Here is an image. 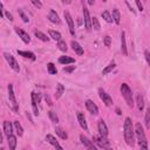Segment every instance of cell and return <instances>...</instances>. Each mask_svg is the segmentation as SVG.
I'll return each instance as SVG.
<instances>
[{"label":"cell","mask_w":150,"mask_h":150,"mask_svg":"<svg viewBox=\"0 0 150 150\" xmlns=\"http://www.w3.org/2000/svg\"><path fill=\"white\" fill-rule=\"evenodd\" d=\"M116 112H117V115H121V114H122V112H121V110H120V109H116Z\"/></svg>","instance_id":"cell-50"},{"label":"cell","mask_w":150,"mask_h":150,"mask_svg":"<svg viewBox=\"0 0 150 150\" xmlns=\"http://www.w3.org/2000/svg\"><path fill=\"white\" fill-rule=\"evenodd\" d=\"M15 32H16V34L19 35V38L25 42V44H29L31 42V38H29V35L25 32V31H22V29H20L19 27H15Z\"/></svg>","instance_id":"cell-14"},{"label":"cell","mask_w":150,"mask_h":150,"mask_svg":"<svg viewBox=\"0 0 150 150\" xmlns=\"http://www.w3.org/2000/svg\"><path fill=\"white\" fill-rule=\"evenodd\" d=\"M48 33H49V36L52 38L53 40H55V41H60V40H62V39H61L62 36H61V34H60L59 32H56V31H53V29H50Z\"/></svg>","instance_id":"cell-28"},{"label":"cell","mask_w":150,"mask_h":150,"mask_svg":"<svg viewBox=\"0 0 150 150\" xmlns=\"http://www.w3.org/2000/svg\"><path fill=\"white\" fill-rule=\"evenodd\" d=\"M18 54L20 55V56H24V58H26V59H31L32 61H35V55H34V53H32V52H26V50H18Z\"/></svg>","instance_id":"cell-20"},{"label":"cell","mask_w":150,"mask_h":150,"mask_svg":"<svg viewBox=\"0 0 150 150\" xmlns=\"http://www.w3.org/2000/svg\"><path fill=\"white\" fill-rule=\"evenodd\" d=\"M136 104L140 111H142L144 109V97L142 96V94H137L136 96Z\"/></svg>","instance_id":"cell-23"},{"label":"cell","mask_w":150,"mask_h":150,"mask_svg":"<svg viewBox=\"0 0 150 150\" xmlns=\"http://www.w3.org/2000/svg\"><path fill=\"white\" fill-rule=\"evenodd\" d=\"M46 141H47L49 144H52L53 147H55V148H58V149H62V147L59 144V142L56 141V138H55L53 135H50V134H48V135L46 136Z\"/></svg>","instance_id":"cell-18"},{"label":"cell","mask_w":150,"mask_h":150,"mask_svg":"<svg viewBox=\"0 0 150 150\" xmlns=\"http://www.w3.org/2000/svg\"><path fill=\"white\" fill-rule=\"evenodd\" d=\"M0 143H3V133H1V130H0Z\"/></svg>","instance_id":"cell-49"},{"label":"cell","mask_w":150,"mask_h":150,"mask_svg":"<svg viewBox=\"0 0 150 150\" xmlns=\"http://www.w3.org/2000/svg\"><path fill=\"white\" fill-rule=\"evenodd\" d=\"M45 100H46V102L48 103V106H53V103H52V101H50V99H49L48 95H45Z\"/></svg>","instance_id":"cell-45"},{"label":"cell","mask_w":150,"mask_h":150,"mask_svg":"<svg viewBox=\"0 0 150 150\" xmlns=\"http://www.w3.org/2000/svg\"><path fill=\"white\" fill-rule=\"evenodd\" d=\"M7 141H8V147L11 150H14L16 148V137L14 135H10L7 136Z\"/></svg>","instance_id":"cell-27"},{"label":"cell","mask_w":150,"mask_h":150,"mask_svg":"<svg viewBox=\"0 0 150 150\" xmlns=\"http://www.w3.org/2000/svg\"><path fill=\"white\" fill-rule=\"evenodd\" d=\"M93 142L96 143L97 147L101 148V149H110L109 141L106 140V137H102V136H94V137H93Z\"/></svg>","instance_id":"cell-6"},{"label":"cell","mask_w":150,"mask_h":150,"mask_svg":"<svg viewBox=\"0 0 150 150\" xmlns=\"http://www.w3.org/2000/svg\"><path fill=\"white\" fill-rule=\"evenodd\" d=\"M110 44H111V38H110L109 35L104 36V46L109 47V46H110Z\"/></svg>","instance_id":"cell-41"},{"label":"cell","mask_w":150,"mask_h":150,"mask_svg":"<svg viewBox=\"0 0 150 150\" xmlns=\"http://www.w3.org/2000/svg\"><path fill=\"white\" fill-rule=\"evenodd\" d=\"M4 133H5L6 136L12 135V133H13V125H12V123L10 121L4 122Z\"/></svg>","instance_id":"cell-19"},{"label":"cell","mask_w":150,"mask_h":150,"mask_svg":"<svg viewBox=\"0 0 150 150\" xmlns=\"http://www.w3.org/2000/svg\"><path fill=\"white\" fill-rule=\"evenodd\" d=\"M88 4H89L90 6H93L94 4H95V0H88Z\"/></svg>","instance_id":"cell-48"},{"label":"cell","mask_w":150,"mask_h":150,"mask_svg":"<svg viewBox=\"0 0 150 150\" xmlns=\"http://www.w3.org/2000/svg\"><path fill=\"white\" fill-rule=\"evenodd\" d=\"M55 131H56V135L60 136V138H62V140H67V138H68V134L66 133V131H65L62 128L58 127V128L55 129Z\"/></svg>","instance_id":"cell-29"},{"label":"cell","mask_w":150,"mask_h":150,"mask_svg":"<svg viewBox=\"0 0 150 150\" xmlns=\"http://www.w3.org/2000/svg\"><path fill=\"white\" fill-rule=\"evenodd\" d=\"M34 35H35V36H36L39 40H41V41H44V42L49 41V38H47V35H46V34H44L42 32L38 31V29H35V31H34Z\"/></svg>","instance_id":"cell-26"},{"label":"cell","mask_w":150,"mask_h":150,"mask_svg":"<svg viewBox=\"0 0 150 150\" xmlns=\"http://www.w3.org/2000/svg\"><path fill=\"white\" fill-rule=\"evenodd\" d=\"M121 50L124 55H128V50H127V42H125V33L122 32L121 34Z\"/></svg>","instance_id":"cell-22"},{"label":"cell","mask_w":150,"mask_h":150,"mask_svg":"<svg viewBox=\"0 0 150 150\" xmlns=\"http://www.w3.org/2000/svg\"><path fill=\"white\" fill-rule=\"evenodd\" d=\"M63 91H65V86L62 83H58V86H56V91H55V99L59 100L62 96Z\"/></svg>","instance_id":"cell-24"},{"label":"cell","mask_w":150,"mask_h":150,"mask_svg":"<svg viewBox=\"0 0 150 150\" xmlns=\"http://www.w3.org/2000/svg\"><path fill=\"white\" fill-rule=\"evenodd\" d=\"M102 1H103V3H106V1H107V0H102Z\"/></svg>","instance_id":"cell-51"},{"label":"cell","mask_w":150,"mask_h":150,"mask_svg":"<svg viewBox=\"0 0 150 150\" xmlns=\"http://www.w3.org/2000/svg\"><path fill=\"white\" fill-rule=\"evenodd\" d=\"M144 123H145V128L149 129V128H150V108H147V110H145Z\"/></svg>","instance_id":"cell-32"},{"label":"cell","mask_w":150,"mask_h":150,"mask_svg":"<svg viewBox=\"0 0 150 150\" xmlns=\"http://www.w3.org/2000/svg\"><path fill=\"white\" fill-rule=\"evenodd\" d=\"M4 56H5L7 63L10 65V67H11L14 72H16V73L20 72V67H19V63H18V61L14 59V56H13L12 54H10V53H4Z\"/></svg>","instance_id":"cell-4"},{"label":"cell","mask_w":150,"mask_h":150,"mask_svg":"<svg viewBox=\"0 0 150 150\" xmlns=\"http://www.w3.org/2000/svg\"><path fill=\"white\" fill-rule=\"evenodd\" d=\"M3 8H4V7H3V4L0 3V16H3V15H4V13H3Z\"/></svg>","instance_id":"cell-46"},{"label":"cell","mask_w":150,"mask_h":150,"mask_svg":"<svg viewBox=\"0 0 150 150\" xmlns=\"http://www.w3.org/2000/svg\"><path fill=\"white\" fill-rule=\"evenodd\" d=\"M8 97H10V101L12 102L14 111H18V103H16V99H15V95H14V90H13L12 85H8Z\"/></svg>","instance_id":"cell-10"},{"label":"cell","mask_w":150,"mask_h":150,"mask_svg":"<svg viewBox=\"0 0 150 150\" xmlns=\"http://www.w3.org/2000/svg\"><path fill=\"white\" fill-rule=\"evenodd\" d=\"M86 107H87V109L89 110L90 114H93V115H97V114H99V108H97V106L91 100H87V101H86Z\"/></svg>","instance_id":"cell-13"},{"label":"cell","mask_w":150,"mask_h":150,"mask_svg":"<svg viewBox=\"0 0 150 150\" xmlns=\"http://www.w3.org/2000/svg\"><path fill=\"white\" fill-rule=\"evenodd\" d=\"M18 13H19V15H20V18L22 19V21H24V22H28V21H29L28 16L25 14V12H24L21 8H19V10H18Z\"/></svg>","instance_id":"cell-37"},{"label":"cell","mask_w":150,"mask_h":150,"mask_svg":"<svg viewBox=\"0 0 150 150\" xmlns=\"http://www.w3.org/2000/svg\"><path fill=\"white\" fill-rule=\"evenodd\" d=\"M14 128H15V130H16V135H18V136H22V135H24L22 125L19 123V121H14Z\"/></svg>","instance_id":"cell-30"},{"label":"cell","mask_w":150,"mask_h":150,"mask_svg":"<svg viewBox=\"0 0 150 150\" xmlns=\"http://www.w3.org/2000/svg\"><path fill=\"white\" fill-rule=\"evenodd\" d=\"M58 47L61 52H67V44L63 41V40H60L58 41Z\"/></svg>","instance_id":"cell-38"},{"label":"cell","mask_w":150,"mask_h":150,"mask_svg":"<svg viewBox=\"0 0 150 150\" xmlns=\"http://www.w3.org/2000/svg\"><path fill=\"white\" fill-rule=\"evenodd\" d=\"M144 55H145L147 63H150V56H149V50H148V49H145V50H144Z\"/></svg>","instance_id":"cell-43"},{"label":"cell","mask_w":150,"mask_h":150,"mask_svg":"<svg viewBox=\"0 0 150 150\" xmlns=\"http://www.w3.org/2000/svg\"><path fill=\"white\" fill-rule=\"evenodd\" d=\"M62 3H63L65 5H69V4L72 3V0H62Z\"/></svg>","instance_id":"cell-47"},{"label":"cell","mask_w":150,"mask_h":150,"mask_svg":"<svg viewBox=\"0 0 150 150\" xmlns=\"http://www.w3.org/2000/svg\"><path fill=\"white\" fill-rule=\"evenodd\" d=\"M123 130H124V140H125L127 144L130 147H134L135 145V133H134L133 121H131L130 117H127L124 120Z\"/></svg>","instance_id":"cell-1"},{"label":"cell","mask_w":150,"mask_h":150,"mask_svg":"<svg viewBox=\"0 0 150 150\" xmlns=\"http://www.w3.org/2000/svg\"><path fill=\"white\" fill-rule=\"evenodd\" d=\"M80 140H81V143L85 145V148H87V149H89V150H95L96 149V147H95V144H94V142L93 141H90L88 137H86L85 135H80Z\"/></svg>","instance_id":"cell-11"},{"label":"cell","mask_w":150,"mask_h":150,"mask_svg":"<svg viewBox=\"0 0 150 150\" xmlns=\"http://www.w3.org/2000/svg\"><path fill=\"white\" fill-rule=\"evenodd\" d=\"M70 46H72L73 50H74L75 53H76L78 55H82V54L85 53V50H83V48L81 47V45H80L79 42H76V41H72Z\"/></svg>","instance_id":"cell-17"},{"label":"cell","mask_w":150,"mask_h":150,"mask_svg":"<svg viewBox=\"0 0 150 150\" xmlns=\"http://www.w3.org/2000/svg\"><path fill=\"white\" fill-rule=\"evenodd\" d=\"M102 18L104 19V20L108 22V24H110V22H112V18H111V15H110V13L108 12V11H103L102 12Z\"/></svg>","instance_id":"cell-35"},{"label":"cell","mask_w":150,"mask_h":150,"mask_svg":"<svg viewBox=\"0 0 150 150\" xmlns=\"http://www.w3.org/2000/svg\"><path fill=\"white\" fill-rule=\"evenodd\" d=\"M143 1H147V0H143Z\"/></svg>","instance_id":"cell-52"},{"label":"cell","mask_w":150,"mask_h":150,"mask_svg":"<svg viewBox=\"0 0 150 150\" xmlns=\"http://www.w3.org/2000/svg\"><path fill=\"white\" fill-rule=\"evenodd\" d=\"M135 3H136V5H137L138 10H140L141 12H143V11H144V7H143V5H142V3H141V0H135Z\"/></svg>","instance_id":"cell-42"},{"label":"cell","mask_w":150,"mask_h":150,"mask_svg":"<svg viewBox=\"0 0 150 150\" xmlns=\"http://www.w3.org/2000/svg\"><path fill=\"white\" fill-rule=\"evenodd\" d=\"M97 129H99V133H100V136L102 137H107L108 136V127L106 124V122L103 120H100L99 123H97Z\"/></svg>","instance_id":"cell-12"},{"label":"cell","mask_w":150,"mask_h":150,"mask_svg":"<svg viewBox=\"0 0 150 150\" xmlns=\"http://www.w3.org/2000/svg\"><path fill=\"white\" fill-rule=\"evenodd\" d=\"M48 116H49V119H50L53 122H55V123H58V122H59V117H58V115H56V112H55V111L49 110V111H48Z\"/></svg>","instance_id":"cell-36"},{"label":"cell","mask_w":150,"mask_h":150,"mask_svg":"<svg viewBox=\"0 0 150 150\" xmlns=\"http://www.w3.org/2000/svg\"><path fill=\"white\" fill-rule=\"evenodd\" d=\"M112 21H114L116 25H120L121 22V14H120V11L117 8H114L112 10Z\"/></svg>","instance_id":"cell-21"},{"label":"cell","mask_w":150,"mask_h":150,"mask_svg":"<svg viewBox=\"0 0 150 150\" xmlns=\"http://www.w3.org/2000/svg\"><path fill=\"white\" fill-rule=\"evenodd\" d=\"M29 1H31V3H32V5H33L34 7H36L38 10L42 8V3L40 1V0H29Z\"/></svg>","instance_id":"cell-39"},{"label":"cell","mask_w":150,"mask_h":150,"mask_svg":"<svg viewBox=\"0 0 150 150\" xmlns=\"http://www.w3.org/2000/svg\"><path fill=\"white\" fill-rule=\"evenodd\" d=\"M121 93H122V96L124 97L127 104L133 108L134 106V100H133V93H131V89L129 88V86L127 83H122L121 85Z\"/></svg>","instance_id":"cell-3"},{"label":"cell","mask_w":150,"mask_h":150,"mask_svg":"<svg viewBox=\"0 0 150 150\" xmlns=\"http://www.w3.org/2000/svg\"><path fill=\"white\" fill-rule=\"evenodd\" d=\"M48 19L49 21L53 22V24H60V18L58 15V13H56L54 10H50L49 13H48Z\"/></svg>","instance_id":"cell-16"},{"label":"cell","mask_w":150,"mask_h":150,"mask_svg":"<svg viewBox=\"0 0 150 150\" xmlns=\"http://www.w3.org/2000/svg\"><path fill=\"white\" fill-rule=\"evenodd\" d=\"M78 121H79V124L81 125V128H82L85 131H87V130H88V124H87V121H86L85 115L82 114L81 111H78Z\"/></svg>","instance_id":"cell-15"},{"label":"cell","mask_w":150,"mask_h":150,"mask_svg":"<svg viewBox=\"0 0 150 150\" xmlns=\"http://www.w3.org/2000/svg\"><path fill=\"white\" fill-rule=\"evenodd\" d=\"M99 95H100V99L103 101V103L107 106V107H110L112 106V99L110 97L109 94H107L102 88L99 89Z\"/></svg>","instance_id":"cell-7"},{"label":"cell","mask_w":150,"mask_h":150,"mask_svg":"<svg viewBox=\"0 0 150 150\" xmlns=\"http://www.w3.org/2000/svg\"><path fill=\"white\" fill-rule=\"evenodd\" d=\"M83 21H85V27L88 29V31H90L91 29V18H90V15H89V11H88V8L87 7H85L83 6Z\"/></svg>","instance_id":"cell-9"},{"label":"cell","mask_w":150,"mask_h":150,"mask_svg":"<svg viewBox=\"0 0 150 150\" xmlns=\"http://www.w3.org/2000/svg\"><path fill=\"white\" fill-rule=\"evenodd\" d=\"M5 15H6V18L8 19L10 21H13V15H12V14H11L8 11H7V12H5Z\"/></svg>","instance_id":"cell-44"},{"label":"cell","mask_w":150,"mask_h":150,"mask_svg":"<svg viewBox=\"0 0 150 150\" xmlns=\"http://www.w3.org/2000/svg\"><path fill=\"white\" fill-rule=\"evenodd\" d=\"M115 67H116V65H115L114 62L109 63V65H108V66H107V67H106V68L102 70V75H107V74H109V73H110L112 69H114Z\"/></svg>","instance_id":"cell-34"},{"label":"cell","mask_w":150,"mask_h":150,"mask_svg":"<svg viewBox=\"0 0 150 150\" xmlns=\"http://www.w3.org/2000/svg\"><path fill=\"white\" fill-rule=\"evenodd\" d=\"M59 62H60L61 65H69V63H74V62H75V59L63 55V56H60V58H59Z\"/></svg>","instance_id":"cell-25"},{"label":"cell","mask_w":150,"mask_h":150,"mask_svg":"<svg viewBox=\"0 0 150 150\" xmlns=\"http://www.w3.org/2000/svg\"><path fill=\"white\" fill-rule=\"evenodd\" d=\"M74 70H75V66H67L66 65V67L63 68V72H66V73H72Z\"/></svg>","instance_id":"cell-40"},{"label":"cell","mask_w":150,"mask_h":150,"mask_svg":"<svg viewBox=\"0 0 150 150\" xmlns=\"http://www.w3.org/2000/svg\"><path fill=\"white\" fill-rule=\"evenodd\" d=\"M47 70H48V73H49L50 75H54V74L58 73V69H56V66H55L54 63H52V62H49V63L47 65Z\"/></svg>","instance_id":"cell-33"},{"label":"cell","mask_w":150,"mask_h":150,"mask_svg":"<svg viewBox=\"0 0 150 150\" xmlns=\"http://www.w3.org/2000/svg\"><path fill=\"white\" fill-rule=\"evenodd\" d=\"M63 15H65V19H66L67 24H68L69 32H70V34L74 36V35H75V27H74V21H73V18H72V15H70V13H69L68 11H65Z\"/></svg>","instance_id":"cell-8"},{"label":"cell","mask_w":150,"mask_h":150,"mask_svg":"<svg viewBox=\"0 0 150 150\" xmlns=\"http://www.w3.org/2000/svg\"><path fill=\"white\" fill-rule=\"evenodd\" d=\"M32 109H33V114L35 116L39 115V108H38V104L41 102V96L40 94H36V93H32Z\"/></svg>","instance_id":"cell-5"},{"label":"cell","mask_w":150,"mask_h":150,"mask_svg":"<svg viewBox=\"0 0 150 150\" xmlns=\"http://www.w3.org/2000/svg\"><path fill=\"white\" fill-rule=\"evenodd\" d=\"M134 133L137 137V142L140 144L141 148L143 149H148V141H147V137H145V133L143 130V127L141 123H136L135 125V129H134Z\"/></svg>","instance_id":"cell-2"},{"label":"cell","mask_w":150,"mask_h":150,"mask_svg":"<svg viewBox=\"0 0 150 150\" xmlns=\"http://www.w3.org/2000/svg\"><path fill=\"white\" fill-rule=\"evenodd\" d=\"M91 28H94L95 31H99V29L101 28V26H100V22H99V19H97L96 16L91 18Z\"/></svg>","instance_id":"cell-31"}]
</instances>
